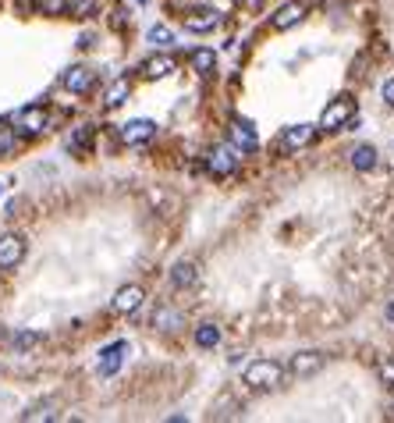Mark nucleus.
Returning <instances> with one entry per match:
<instances>
[{
  "label": "nucleus",
  "instance_id": "obj_28",
  "mask_svg": "<svg viewBox=\"0 0 394 423\" xmlns=\"http://www.w3.org/2000/svg\"><path fill=\"white\" fill-rule=\"evenodd\" d=\"M377 374H380V381H384L387 388H394V359H380Z\"/></svg>",
  "mask_w": 394,
  "mask_h": 423
},
{
  "label": "nucleus",
  "instance_id": "obj_18",
  "mask_svg": "<svg viewBox=\"0 0 394 423\" xmlns=\"http://www.w3.org/2000/svg\"><path fill=\"white\" fill-rule=\"evenodd\" d=\"M352 167H355V171H373V167H377V149L366 146V142L355 146V149H352Z\"/></svg>",
  "mask_w": 394,
  "mask_h": 423
},
{
  "label": "nucleus",
  "instance_id": "obj_17",
  "mask_svg": "<svg viewBox=\"0 0 394 423\" xmlns=\"http://www.w3.org/2000/svg\"><path fill=\"white\" fill-rule=\"evenodd\" d=\"M128 97H132V78H128V75H121V78L107 89V100H103V103H107V107H121Z\"/></svg>",
  "mask_w": 394,
  "mask_h": 423
},
{
  "label": "nucleus",
  "instance_id": "obj_8",
  "mask_svg": "<svg viewBox=\"0 0 394 423\" xmlns=\"http://www.w3.org/2000/svg\"><path fill=\"white\" fill-rule=\"evenodd\" d=\"M228 132H231L234 149H241V154H256V149H259V135H256V128L249 125L246 117H234Z\"/></svg>",
  "mask_w": 394,
  "mask_h": 423
},
{
  "label": "nucleus",
  "instance_id": "obj_23",
  "mask_svg": "<svg viewBox=\"0 0 394 423\" xmlns=\"http://www.w3.org/2000/svg\"><path fill=\"white\" fill-rule=\"evenodd\" d=\"M146 40L153 43V47H167V43H174V33H171L167 25H153V28L146 33Z\"/></svg>",
  "mask_w": 394,
  "mask_h": 423
},
{
  "label": "nucleus",
  "instance_id": "obj_20",
  "mask_svg": "<svg viewBox=\"0 0 394 423\" xmlns=\"http://www.w3.org/2000/svg\"><path fill=\"white\" fill-rule=\"evenodd\" d=\"M153 327H160V331H178V327H181V313L171 310V306H160V310L153 313Z\"/></svg>",
  "mask_w": 394,
  "mask_h": 423
},
{
  "label": "nucleus",
  "instance_id": "obj_19",
  "mask_svg": "<svg viewBox=\"0 0 394 423\" xmlns=\"http://www.w3.org/2000/svg\"><path fill=\"white\" fill-rule=\"evenodd\" d=\"M196 345L199 349H217L221 345V327L217 324H199L196 327Z\"/></svg>",
  "mask_w": 394,
  "mask_h": 423
},
{
  "label": "nucleus",
  "instance_id": "obj_6",
  "mask_svg": "<svg viewBox=\"0 0 394 423\" xmlns=\"http://www.w3.org/2000/svg\"><path fill=\"white\" fill-rule=\"evenodd\" d=\"M15 125H18V132H25V135H40V132H46V125H50V114H46V107H25V110L15 114Z\"/></svg>",
  "mask_w": 394,
  "mask_h": 423
},
{
  "label": "nucleus",
  "instance_id": "obj_30",
  "mask_svg": "<svg viewBox=\"0 0 394 423\" xmlns=\"http://www.w3.org/2000/svg\"><path fill=\"white\" fill-rule=\"evenodd\" d=\"M380 97H384V103H391V107H394V78H387V82H384Z\"/></svg>",
  "mask_w": 394,
  "mask_h": 423
},
{
  "label": "nucleus",
  "instance_id": "obj_22",
  "mask_svg": "<svg viewBox=\"0 0 394 423\" xmlns=\"http://www.w3.org/2000/svg\"><path fill=\"white\" fill-rule=\"evenodd\" d=\"M96 11H100V0H71V8H68L71 18H93Z\"/></svg>",
  "mask_w": 394,
  "mask_h": 423
},
{
  "label": "nucleus",
  "instance_id": "obj_14",
  "mask_svg": "<svg viewBox=\"0 0 394 423\" xmlns=\"http://www.w3.org/2000/svg\"><path fill=\"white\" fill-rule=\"evenodd\" d=\"M174 68H178V65H174V57H171V53H153V57H146V60H142V68H139V72H142L146 78H167Z\"/></svg>",
  "mask_w": 394,
  "mask_h": 423
},
{
  "label": "nucleus",
  "instance_id": "obj_29",
  "mask_svg": "<svg viewBox=\"0 0 394 423\" xmlns=\"http://www.w3.org/2000/svg\"><path fill=\"white\" fill-rule=\"evenodd\" d=\"M25 420H53V406L46 402V406H36V409H28V413H25Z\"/></svg>",
  "mask_w": 394,
  "mask_h": 423
},
{
  "label": "nucleus",
  "instance_id": "obj_15",
  "mask_svg": "<svg viewBox=\"0 0 394 423\" xmlns=\"http://www.w3.org/2000/svg\"><path fill=\"white\" fill-rule=\"evenodd\" d=\"M313 125H291L284 135H281V149L284 154H295V149H302V146H309L313 142Z\"/></svg>",
  "mask_w": 394,
  "mask_h": 423
},
{
  "label": "nucleus",
  "instance_id": "obj_9",
  "mask_svg": "<svg viewBox=\"0 0 394 423\" xmlns=\"http://www.w3.org/2000/svg\"><path fill=\"white\" fill-rule=\"evenodd\" d=\"M206 167H209V174H217V178L234 174V167H238L234 149H231V146H214V149L206 154Z\"/></svg>",
  "mask_w": 394,
  "mask_h": 423
},
{
  "label": "nucleus",
  "instance_id": "obj_16",
  "mask_svg": "<svg viewBox=\"0 0 394 423\" xmlns=\"http://www.w3.org/2000/svg\"><path fill=\"white\" fill-rule=\"evenodd\" d=\"M196 263H189V260H181V263H174L171 267V285L174 288H189V285H196Z\"/></svg>",
  "mask_w": 394,
  "mask_h": 423
},
{
  "label": "nucleus",
  "instance_id": "obj_1",
  "mask_svg": "<svg viewBox=\"0 0 394 423\" xmlns=\"http://www.w3.org/2000/svg\"><path fill=\"white\" fill-rule=\"evenodd\" d=\"M241 381H246L252 391H274L284 381V367H281V363H274V359H256V363H249V367H246Z\"/></svg>",
  "mask_w": 394,
  "mask_h": 423
},
{
  "label": "nucleus",
  "instance_id": "obj_4",
  "mask_svg": "<svg viewBox=\"0 0 394 423\" xmlns=\"http://www.w3.org/2000/svg\"><path fill=\"white\" fill-rule=\"evenodd\" d=\"M22 260H25V242H22V235L4 231V235H0V270H15Z\"/></svg>",
  "mask_w": 394,
  "mask_h": 423
},
{
  "label": "nucleus",
  "instance_id": "obj_25",
  "mask_svg": "<svg viewBox=\"0 0 394 423\" xmlns=\"http://www.w3.org/2000/svg\"><path fill=\"white\" fill-rule=\"evenodd\" d=\"M89 142H93V125H78V128H75V135L68 139V146H71V149H82V146H89Z\"/></svg>",
  "mask_w": 394,
  "mask_h": 423
},
{
  "label": "nucleus",
  "instance_id": "obj_13",
  "mask_svg": "<svg viewBox=\"0 0 394 423\" xmlns=\"http://www.w3.org/2000/svg\"><path fill=\"white\" fill-rule=\"evenodd\" d=\"M217 25H221V15L214 8H199V11L185 15V28H189V33H214Z\"/></svg>",
  "mask_w": 394,
  "mask_h": 423
},
{
  "label": "nucleus",
  "instance_id": "obj_10",
  "mask_svg": "<svg viewBox=\"0 0 394 423\" xmlns=\"http://www.w3.org/2000/svg\"><path fill=\"white\" fill-rule=\"evenodd\" d=\"M132 352V345L128 342H114V345H107L103 352H100V377H114L117 370H121V363H125V356Z\"/></svg>",
  "mask_w": 394,
  "mask_h": 423
},
{
  "label": "nucleus",
  "instance_id": "obj_3",
  "mask_svg": "<svg viewBox=\"0 0 394 423\" xmlns=\"http://www.w3.org/2000/svg\"><path fill=\"white\" fill-rule=\"evenodd\" d=\"M306 0H288V4H281L274 15H270V28L274 33H288V28H295L302 18H306Z\"/></svg>",
  "mask_w": 394,
  "mask_h": 423
},
{
  "label": "nucleus",
  "instance_id": "obj_24",
  "mask_svg": "<svg viewBox=\"0 0 394 423\" xmlns=\"http://www.w3.org/2000/svg\"><path fill=\"white\" fill-rule=\"evenodd\" d=\"M33 345H40V335H36V331H22V335L11 338V349H15V352H28Z\"/></svg>",
  "mask_w": 394,
  "mask_h": 423
},
{
  "label": "nucleus",
  "instance_id": "obj_2",
  "mask_svg": "<svg viewBox=\"0 0 394 423\" xmlns=\"http://www.w3.org/2000/svg\"><path fill=\"white\" fill-rule=\"evenodd\" d=\"M355 121V100L352 97H338V100H330L327 107H323V114H320V128H327V132H341V128H348Z\"/></svg>",
  "mask_w": 394,
  "mask_h": 423
},
{
  "label": "nucleus",
  "instance_id": "obj_21",
  "mask_svg": "<svg viewBox=\"0 0 394 423\" xmlns=\"http://www.w3.org/2000/svg\"><path fill=\"white\" fill-rule=\"evenodd\" d=\"M192 68L199 72V75H209V72H214L217 68V57H214V50H192Z\"/></svg>",
  "mask_w": 394,
  "mask_h": 423
},
{
  "label": "nucleus",
  "instance_id": "obj_31",
  "mask_svg": "<svg viewBox=\"0 0 394 423\" xmlns=\"http://www.w3.org/2000/svg\"><path fill=\"white\" fill-rule=\"evenodd\" d=\"M387 320L394 324V302H391V306H387Z\"/></svg>",
  "mask_w": 394,
  "mask_h": 423
},
{
  "label": "nucleus",
  "instance_id": "obj_26",
  "mask_svg": "<svg viewBox=\"0 0 394 423\" xmlns=\"http://www.w3.org/2000/svg\"><path fill=\"white\" fill-rule=\"evenodd\" d=\"M15 146H18V135H15L11 128H0V157L15 154Z\"/></svg>",
  "mask_w": 394,
  "mask_h": 423
},
{
  "label": "nucleus",
  "instance_id": "obj_7",
  "mask_svg": "<svg viewBox=\"0 0 394 423\" xmlns=\"http://www.w3.org/2000/svg\"><path fill=\"white\" fill-rule=\"evenodd\" d=\"M323 363H327L323 352H295L291 363H288V374L298 377V381H302V377H313V374L323 370Z\"/></svg>",
  "mask_w": 394,
  "mask_h": 423
},
{
  "label": "nucleus",
  "instance_id": "obj_33",
  "mask_svg": "<svg viewBox=\"0 0 394 423\" xmlns=\"http://www.w3.org/2000/svg\"><path fill=\"white\" fill-rule=\"evenodd\" d=\"M139 4H146V0H139Z\"/></svg>",
  "mask_w": 394,
  "mask_h": 423
},
{
  "label": "nucleus",
  "instance_id": "obj_12",
  "mask_svg": "<svg viewBox=\"0 0 394 423\" xmlns=\"http://www.w3.org/2000/svg\"><path fill=\"white\" fill-rule=\"evenodd\" d=\"M142 299H146V292H142L139 285H125V288H117V292H114V313H121V317L135 313V310L142 306Z\"/></svg>",
  "mask_w": 394,
  "mask_h": 423
},
{
  "label": "nucleus",
  "instance_id": "obj_5",
  "mask_svg": "<svg viewBox=\"0 0 394 423\" xmlns=\"http://www.w3.org/2000/svg\"><path fill=\"white\" fill-rule=\"evenodd\" d=\"M60 85H65L68 93H75V97H85V93H93V85H96V72H93V68L75 65V68H68V72H65Z\"/></svg>",
  "mask_w": 394,
  "mask_h": 423
},
{
  "label": "nucleus",
  "instance_id": "obj_32",
  "mask_svg": "<svg viewBox=\"0 0 394 423\" xmlns=\"http://www.w3.org/2000/svg\"><path fill=\"white\" fill-rule=\"evenodd\" d=\"M0 196H4V185H0Z\"/></svg>",
  "mask_w": 394,
  "mask_h": 423
},
{
  "label": "nucleus",
  "instance_id": "obj_11",
  "mask_svg": "<svg viewBox=\"0 0 394 423\" xmlns=\"http://www.w3.org/2000/svg\"><path fill=\"white\" fill-rule=\"evenodd\" d=\"M153 132H157V125L149 117H135V121H128V125L121 128V142L125 146H142L146 139H153Z\"/></svg>",
  "mask_w": 394,
  "mask_h": 423
},
{
  "label": "nucleus",
  "instance_id": "obj_27",
  "mask_svg": "<svg viewBox=\"0 0 394 423\" xmlns=\"http://www.w3.org/2000/svg\"><path fill=\"white\" fill-rule=\"evenodd\" d=\"M40 8H43L46 15H68L71 0H40Z\"/></svg>",
  "mask_w": 394,
  "mask_h": 423
}]
</instances>
